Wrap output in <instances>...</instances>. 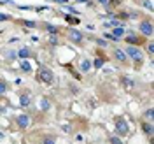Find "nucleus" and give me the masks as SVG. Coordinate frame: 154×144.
<instances>
[{
	"mask_svg": "<svg viewBox=\"0 0 154 144\" xmlns=\"http://www.w3.org/2000/svg\"><path fill=\"white\" fill-rule=\"evenodd\" d=\"M152 116H154V109H152V107L145 109L144 113H142V118H144V120H147V121H152Z\"/></svg>",
	"mask_w": 154,
	"mask_h": 144,
	"instance_id": "obj_20",
	"label": "nucleus"
},
{
	"mask_svg": "<svg viewBox=\"0 0 154 144\" xmlns=\"http://www.w3.org/2000/svg\"><path fill=\"white\" fill-rule=\"evenodd\" d=\"M142 132L149 137H152L154 134V126H152V121H147V120H142Z\"/></svg>",
	"mask_w": 154,
	"mask_h": 144,
	"instance_id": "obj_10",
	"label": "nucleus"
},
{
	"mask_svg": "<svg viewBox=\"0 0 154 144\" xmlns=\"http://www.w3.org/2000/svg\"><path fill=\"white\" fill-rule=\"evenodd\" d=\"M121 40H125L128 46H137V48H140V46L145 44V37H142L140 34H138V35H135V34H126Z\"/></svg>",
	"mask_w": 154,
	"mask_h": 144,
	"instance_id": "obj_6",
	"label": "nucleus"
},
{
	"mask_svg": "<svg viewBox=\"0 0 154 144\" xmlns=\"http://www.w3.org/2000/svg\"><path fill=\"white\" fill-rule=\"evenodd\" d=\"M105 62H107V58L103 56V55H102V56L95 58V60L91 62V65H93V69H95V70H100V69H102L103 65H105Z\"/></svg>",
	"mask_w": 154,
	"mask_h": 144,
	"instance_id": "obj_16",
	"label": "nucleus"
},
{
	"mask_svg": "<svg viewBox=\"0 0 154 144\" xmlns=\"http://www.w3.org/2000/svg\"><path fill=\"white\" fill-rule=\"evenodd\" d=\"M114 134L119 137H128L130 135V125L125 118H116L114 120Z\"/></svg>",
	"mask_w": 154,
	"mask_h": 144,
	"instance_id": "obj_3",
	"label": "nucleus"
},
{
	"mask_svg": "<svg viewBox=\"0 0 154 144\" xmlns=\"http://www.w3.org/2000/svg\"><path fill=\"white\" fill-rule=\"evenodd\" d=\"M119 85L125 88V90H133V88H135V81H133L130 76L123 74V76L119 77Z\"/></svg>",
	"mask_w": 154,
	"mask_h": 144,
	"instance_id": "obj_9",
	"label": "nucleus"
},
{
	"mask_svg": "<svg viewBox=\"0 0 154 144\" xmlns=\"http://www.w3.org/2000/svg\"><path fill=\"white\" fill-rule=\"evenodd\" d=\"M145 7H147V9L149 11H152V4H151V0H145V4H144Z\"/></svg>",
	"mask_w": 154,
	"mask_h": 144,
	"instance_id": "obj_29",
	"label": "nucleus"
},
{
	"mask_svg": "<svg viewBox=\"0 0 154 144\" xmlns=\"http://www.w3.org/2000/svg\"><path fill=\"white\" fill-rule=\"evenodd\" d=\"M42 28H46L49 32V35H58L60 34V27H56V25H51V23H42Z\"/></svg>",
	"mask_w": 154,
	"mask_h": 144,
	"instance_id": "obj_17",
	"label": "nucleus"
},
{
	"mask_svg": "<svg viewBox=\"0 0 154 144\" xmlns=\"http://www.w3.org/2000/svg\"><path fill=\"white\" fill-rule=\"evenodd\" d=\"M67 39L72 44H75V46H84V40H86L84 34L77 28H68L67 30Z\"/></svg>",
	"mask_w": 154,
	"mask_h": 144,
	"instance_id": "obj_5",
	"label": "nucleus"
},
{
	"mask_svg": "<svg viewBox=\"0 0 154 144\" xmlns=\"http://www.w3.org/2000/svg\"><path fill=\"white\" fill-rule=\"evenodd\" d=\"M30 104H32V98H30V93H21L19 95V106L23 107V109H26V107H30Z\"/></svg>",
	"mask_w": 154,
	"mask_h": 144,
	"instance_id": "obj_12",
	"label": "nucleus"
},
{
	"mask_svg": "<svg viewBox=\"0 0 154 144\" xmlns=\"http://www.w3.org/2000/svg\"><path fill=\"white\" fill-rule=\"evenodd\" d=\"M37 81L42 85H53L54 83V72L48 65H40L37 69Z\"/></svg>",
	"mask_w": 154,
	"mask_h": 144,
	"instance_id": "obj_2",
	"label": "nucleus"
},
{
	"mask_svg": "<svg viewBox=\"0 0 154 144\" xmlns=\"http://www.w3.org/2000/svg\"><path fill=\"white\" fill-rule=\"evenodd\" d=\"M110 35L121 40V39H123V37L126 35V30H125V27H114V28H112V32H110Z\"/></svg>",
	"mask_w": 154,
	"mask_h": 144,
	"instance_id": "obj_14",
	"label": "nucleus"
},
{
	"mask_svg": "<svg viewBox=\"0 0 154 144\" xmlns=\"http://www.w3.org/2000/svg\"><path fill=\"white\" fill-rule=\"evenodd\" d=\"M109 142L110 144H125L123 142V137H119V135H110V137H109Z\"/></svg>",
	"mask_w": 154,
	"mask_h": 144,
	"instance_id": "obj_23",
	"label": "nucleus"
},
{
	"mask_svg": "<svg viewBox=\"0 0 154 144\" xmlns=\"http://www.w3.org/2000/svg\"><path fill=\"white\" fill-rule=\"evenodd\" d=\"M58 4H61V5H67L68 4V0H56Z\"/></svg>",
	"mask_w": 154,
	"mask_h": 144,
	"instance_id": "obj_31",
	"label": "nucleus"
},
{
	"mask_svg": "<svg viewBox=\"0 0 154 144\" xmlns=\"http://www.w3.org/2000/svg\"><path fill=\"white\" fill-rule=\"evenodd\" d=\"M67 21H68V23H74V25L77 23V19L75 18H70V16H67Z\"/></svg>",
	"mask_w": 154,
	"mask_h": 144,
	"instance_id": "obj_30",
	"label": "nucleus"
},
{
	"mask_svg": "<svg viewBox=\"0 0 154 144\" xmlns=\"http://www.w3.org/2000/svg\"><path fill=\"white\" fill-rule=\"evenodd\" d=\"M77 2H81V4H88L89 0H77Z\"/></svg>",
	"mask_w": 154,
	"mask_h": 144,
	"instance_id": "obj_33",
	"label": "nucleus"
},
{
	"mask_svg": "<svg viewBox=\"0 0 154 144\" xmlns=\"http://www.w3.org/2000/svg\"><path fill=\"white\" fill-rule=\"evenodd\" d=\"M18 23H21L23 27H26V28H37L38 23H35V21H28V19H21V21H18Z\"/></svg>",
	"mask_w": 154,
	"mask_h": 144,
	"instance_id": "obj_21",
	"label": "nucleus"
},
{
	"mask_svg": "<svg viewBox=\"0 0 154 144\" xmlns=\"http://www.w3.org/2000/svg\"><path fill=\"white\" fill-rule=\"evenodd\" d=\"M95 42L100 46V48H107V46H109V42H107L105 39H95Z\"/></svg>",
	"mask_w": 154,
	"mask_h": 144,
	"instance_id": "obj_27",
	"label": "nucleus"
},
{
	"mask_svg": "<svg viewBox=\"0 0 154 144\" xmlns=\"http://www.w3.org/2000/svg\"><path fill=\"white\" fill-rule=\"evenodd\" d=\"M19 69H21V72H23V74H32V72H33V67H32L30 60H21Z\"/></svg>",
	"mask_w": 154,
	"mask_h": 144,
	"instance_id": "obj_13",
	"label": "nucleus"
},
{
	"mask_svg": "<svg viewBox=\"0 0 154 144\" xmlns=\"http://www.w3.org/2000/svg\"><path fill=\"white\" fill-rule=\"evenodd\" d=\"M91 69H93V65H91V60H89V58H84V60L81 62V65H79V70L84 72V74H88Z\"/></svg>",
	"mask_w": 154,
	"mask_h": 144,
	"instance_id": "obj_15",
	"label": "nucleus"
},
{
	"mask_svg": "<svg viewBox=\"0 0 154 144\" xmlns=\"http://www.w3.org/2000/svg\"><path fill=\"white\" fill-rule=\"evenodd\" d=\"M48 44L51 46V48L60 46V39H58V35H49V37H48Z\"/></svg>",
	"mask_w": 154,
	"mask_h": 144,
	"instance_id": "obj_19",
	"label": "nucleus"
},
{
	"mask_svg": "<svg viewBox=\"0 0 154 144\" xmlns=\"http://www.w3.org/2000/svg\"><path fill=\"white\" fill-rule=\"evenodd\" d=\"M144 46H145V51H147L149 58H152L154 56V42H152V40H147Z\"/></svg>",
	"mask_w": 154,
	"mask_h": 144,
	"instance_id": "obj_18",
	"label": "nucleus"
},
{
	"mask_svg": "<svg viewBox=\"0 0 154 144\" xmlns=\"http://www.w3.org/2000/svg\"><path fill=\"white\" fill-rule=\"evenodd\" d=\"M11 19H12V18H11L9 14H4V12H0V21H11Z\"/></svg>",
	"mask_w": 154,
	"mask_h": 144,
	"instance_id": "obj_28",
	"label": "nucleus"
},
{
	"mask_svg": "<svg viewBox=\"0 0 154 144\" xmlns=\"http://www.w3.org/2000/svg\"><path fill=\"white\" fill-rule=\"evenodd\" d=\"M30 123H32V118L26 113H21V114L16 116V126H18L19 130H26L30 126Z\"/></svg>",
	"mask_w": 154,
	"mask_h": 144,
	"instance_id": "obj_7",
	"label": "nucleus"
},
{
	"mask_svg": "<svg viewBox=\"0 0 154 144\" xmlns=\"http://www.w3.org/2000/svg\"><path fill=\"white\" fill-rule=\"evenodd\" d=\"M138 30H140V35L145 39H151L154 34V27H152V19L151 18H144L140 19L138 23Z\"/></svg>",
	"mask_w": 154,
	"mask_h": 144,
	"instance_id": "obj_4",
	"label": "nucleus"
},
{
	"mask_svg": "<svg viewBox=\"0 0 154 144\" xmlns=\"http://www.w3.org/2000/svg\"><path fill=\"white\" fill-rule=\"evenodd\" d=\"M40 144H56V139H54L53 135H44V137L40 139Z\"/></svg>",
	"mask_w": 154,
	"mask_h": 144,
	"instance_id": "obj_22",
	"label": "nucleus"
},
{
	"mask_svg": "<svg viewBox=\"0 0 154 144\" xmlns=\"http://www.w3.org/2000/svg\"><path fill=\"white\" fill-rule=\"evenodd\" d=\"M49 107H51L49 98H42V100H40V109H42V111H49Z\"/></svg>",
	"mask_w": 154,
	"mask_h": 144,
	"instance_id": "obj_25",
	"label": "nucleus"
},
{
	"mask_svg": "<svg viewBox=\"0 0 154 144\" xmlns=\"http://www.w3.org/2000/svg\"><path fill=\"white\" fill-rule=\"evenodd\" d=\"M112 58H114L116 62H119L121 65H128V63H130V60H128V56H126L125 49H121V48L112 49Z\"/></svg>",
	"mask_w": 154,
	"mask_h": 144,
	"instance_id": "obj_8",
	"label": "nucleus"
},
{
	"mask_svg": "<svg viewBox=\"0 0 154 144\" xmlns=\"http://www.w3.org/2000/svg\"><path fill=\"white\" fill-rule=\"evenodd\" d=\"M117 5H119V0H107L105 9H107V11H112L114 7H117Z\"/></svg>",
	"mask_w": 154,
	"mask_h": 144,
	"instance_id": "obj_24",
	"label": "nucleus"
},
{
	"mask_svg": "<svg viewBox=\"0 0 154 144\" xmlns=\"http://www.w3.org/2000/svg\"><path fill=\"white\" fill-rule=\"evenodd\" d=\"M16 55H18L19 60H28V58L32 56V49H30L28 46H23V48L18 49V53H16Z\"/></svg>",
	"mask_w": 154,
	"mask_h": 144,
	"instance_id": "obj_11",
	"label": "nucleus"
},
{
	"mask_svg": "<svg viewBox=\"0 0 154 144\" xmlns=\"http://www.w3.org/2000/svg\"><path fill=\"white\" fill-rule=\"evenodd\" d=\"M96 2H98L100 5H103V7H105V5H107V0H96Z\"/></svg>",
	"mask_w": 154,
	"mask_h": 144,
	"instance_id": "obj_32",
	"label": "nucleus"
},
{
	"mask_svg": "<svg viewBox=\"0 0 154 144\" xmlns=\"http://www.w3.org/2000/svg\"><path fill=\"white\" fill-rule=\"evenodd\" d=\"M7 91H9V86H7V83L0 81V95H5Z\"/></svg>",
	"mask_w": 154,
	"mask_h": 144,
	"instance_id": "obj_26",
	"label": "nucleus"
},
{
	"mask_svg": "<svg viewBox=\"0 0 154 144\" xmlns=\"http://www.w3.org/2000/svg\"><path fill=\"white\" fill-rule=\"evenodd\" d=\"M125 53H126V56H128V60H130L137 69H140L144 65V51L140 48H137V46H126Z\"/></svg>",
	"mask_w": 154,
	"mask_h": 144,
	"instance_id": "obj_1",
	"label": "nucleus"
}]
</instances>
